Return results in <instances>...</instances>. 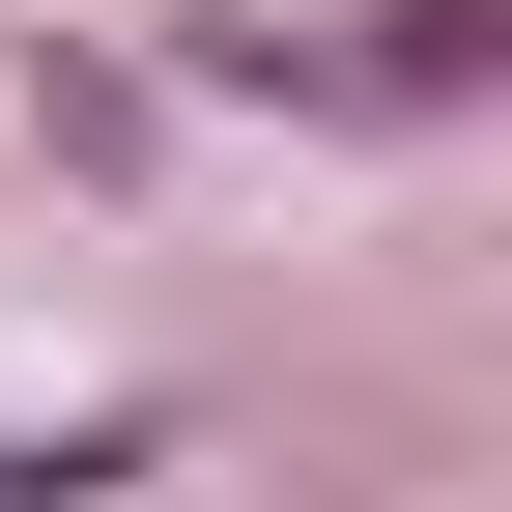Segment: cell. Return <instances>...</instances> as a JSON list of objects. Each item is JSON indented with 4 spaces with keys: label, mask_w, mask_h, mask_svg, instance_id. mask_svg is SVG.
<instances>
[{
    "label": "cell",
    "mask_w": 512,
    "mask_h": 512,
    "mask_svg": "<svg viewBox=\"0 0 512 512\" xmlns=\"http://www.w3.org/2000/svg\"><path fill=\"white\" fill-rule=\"evenodd\" d=\"M370 86H484V0H370Z\"/></svg>",
    "instance_id": "6da1fadb"
}]
</instances>
